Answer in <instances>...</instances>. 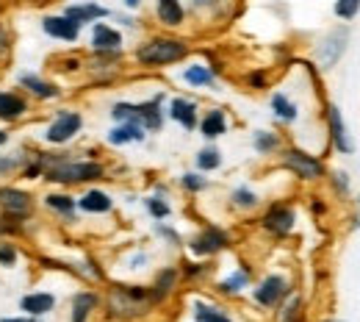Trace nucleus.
Instances as JSON below:
<instances>
[{"label":"nucleus","instance_id":"nucleus-1","mask_svg":"<svg viewBox=\"0 0 360 322\" xmlns=\"http://www.w3.org/2000/svg\"><path fill=\"white\" fill-rule=\"evenodd\" d=\"M39 153H42V161H45L42 181L53 186H61V189L91 186L108 175V170H105V164L100 159H78V153H67L61 147L39 150Z\"/></svg>","mask_w":360,"mask_h":322},{"label":"nucleus","instance_id":"nucleus-2","mask_svg":"<svg viewBox=\"0 0 360 322\" xmlns=\"http://www.w3.org/2000/svg\"><path fill=\"white\" fill-rule=\"evenodd\" d=\"M188 53H191L188 42H183L178 37H150L136 45L134 61L144 70H161V67H172V64L186 61Z\"/></svg>","mask_w":360,"mask_h":322},{"label":"nucleus","instance_id":"nucleus-3","mask_svg":"<svg viewBox=\"0 0 360 322\" xmlns=\"http://www.w3.org/2000/svg\"><path fill=\"white\" fill-rule=\"evenodd\" d=\"M105 309H108V317H117V320H134L141 317L153 309V300H150V289L147 286H128V283H117L111 286L108 297H105Z\"/></svg>","mask_w":360,"mask_h":322},{"label":"nucleus","instance_id":"nucleus-4","mask_svg":"<svg viewBox=\"0 0 360 322\" xmlns=\"http://www.w3.org/2000/svg\"><path fill=\"white\" fill-rule=\"evenodd\" d=\"M37 206H39V197L31 189H25L22 184H11V181L0 184V214L3 217L28 225L37 214Z\"/></svg>","mask_w":360,"mask_h":322},{"label":"nucleus","instance_id":"nucleus-5","mask_svg":"<svg viewBox=\"0 0 360 322\" xmlns=\"http://www.w3.org/2000/svg\"><path fill=\"white\" fill-rule=\"evenodd\" d=\"M81 131H84V111H78V109H58L47 120L42 139H45L47 147H67Z\"/></svg>","mask_w":360,"mask_h":322},{"label":"nucleus","instance_id":"nucleus-6","mask_svg":"<svg viewBox=\"0 0 360 322\" xmlns=\"http://www.w3.org/2000/svg\"><path fill=\"white\" fill-rule=\"evenodd\" d=\"M14 84H17L20 92L28 94L31 103H56V100H61V94H64L61 87H58L53 78H45L42 73H34V70L17 73Z\"/></svg>","mask_w":360,"mask_h":322},{"label":"nucleus","instance_id":"nucleus-7","mask_svg":"<svg viewBox=\"0 0 360 322\" xmlns=\"http://www.w3.org/2000/svg\"><path fill=\"white\" fill-rule=\"evenodd\" d=\"M291 283L288 278L280 275V273H271L258 280V286L252 289V300L261 306V309H280L288 297H291Z\"/></svg>","mask_w":360,"mask_h":322},{"label":"nucleus","instance_id":"nucleus-8","mask_svg":"<svg viewBox=\"0 0 360 322\" xmlns=\"http://www.w3.org/2000/svg\"><path fill=\"white\" fill-rule=\"evenodd\" d=\"M230 247V233L219 225H202L191 239H188V250L191 256L197 259H211V256H219L222 250Z\"/></svg>","mask_w":360,"mask_h":322},{"label":"nucleus","instance_id":"nucleus-9","mask_svg":"<svg viewBox=\"0 0 360 322\" xmlns=\"http://www.w3.org/2000/svg\"><path fill=\"white\" fill-rule=\"evenodd\" d=\"M280 164L291 175H297L300 181H319V178H324V164L316 156L300 150V147H285L283 156H280Z\"/></svg>","mask_w":360,"mask_h":322},{"label":"nucleus","instance_id":"nucleus-10","mask_svg":"<svg viewBox=\"0 0 360 322\" xmlns=\"http://www.w3.org/2000/svg\"><path fill=\"white\" fill-rule=\"evenodd\" d=\"M34 114V103L28 94H22L17 87L14 89H0V125H17Z\"/></svg>","mask_w":360,"mask_h":322},{"label":"nucleus","instance_id":"nucleus-11","mask_svg":"<svg viewBox=\"0 0 360 322\" xmlns=\"http://www.w3.org/2000/svg\"><path fill=\"white\" fill-rule=\"evenodd\" d=\"M294 225H297V211L288 203H271L261 217V228L274 239H285L294 230Z\"/></svg>","mask_w":360,"mask_h":322},{"label":"nucleus","instance_id":"nucleus-12","mask_svg":"<svg viewBox=\"0 0 360 322\" xmlns=\"http://www.w3.org/2000/svg\"><path fill=\"white\" fill-rule=\"evenodd\" d=\"M39 203L45 206V211H50V214H53L56 220H61V223H75V217H78V197L70 194V192L61 189V186L45 192V194L39 197Z\"/></svg>","mask_w":360,"mask_h":322},{"label":"nucleus","instance_id":"nucleus-13","mask_svg":"<svg viewBox=\"0 0 360 322\" xmlns=\"http://www.w3.org/2000/svg\"><path fill=\"white\" fill-rule=\"evenodd\" d=\"M42 34L53 42H64V45H75L81 39V28L67 17V14H45L42 23H39Z\"/></svg>","mask_w":360,"mask_h":322},{"label":"nucleus","instance_id":"nucleus-14","mask_svg":"<svg viewBox=\"0 0 360 322\" xmlns=\"http://www.w3.org/2000/svg\"><path fill=\"white\" fill-rule=\"evenodd\" d=\"M91 34H89V47L91 53H117V50H122L125 45V39H122V31L120 28H114V25H108V23H91L89 25Z\"/></svg>","mask_w":360,"mask_h":322},{"label":"nucleus","instance_id":"nucleus-15","mask_svg":"<svg viewBox=\"0 0 360 322\" xmlns=\"http://www.w3.org/2000/svg\"><path fill=\"white\" fill-rule=\"evenodd\" d=\"M61 14H67L81 31L91 25V23H100V20H105V17H111V11L105 8V6H100V3H94V0H81V3H67L64 6V11Z\"/></svg>","mask_w":360,"mask_h":322},{"label":"nucleus","instance_id":"nucleus-16","mask_svg":"<svg viewBox=\"0 0 360 322\" xmlns=\"http://www.w3.org/2000/svg\"><path fill=\"white\" fill-rule=\"evenodd\" d=\"M56 306H58V297L53 292H47V289H31V292H25L20 297V311L28 314V317H39V320L53 314Z\"/></svg>","mask_w":360,"mask_h":322},{"label":"nucleus","instance_id":"nucleus-17","mask_svg":"<svg viewBox=\"0 0 360 322\" xmlns=\"http://www.w3.org/2000/svg\"><path fill=\"white\" fill-rule=\"evenodd\" d=\"M164 94H155L153 100H144V103H136V123L147 131V134H158L164 128Z\"/></svg>","mask_w":360,"mask_h":322},{"label":"nucleus","instance_id":"nucleus-18","mask_svg":"<svg viewBox=\"0 0 360 322\" xmlns=\"http://www.w3.org/2000/svg\"><path fill=\"white\" fill-rule=\"evenodd\" d=\"M78 211L91 214V217L111 214L114 211V197L100 186H89V189H84V194H78Z\"/></svg>","mask_w":360,"mask_h":322},{"label":"nucleus","instance_id":"nucleus-19","mask_svg":"<svg viewBox=\"0 0 360 322\" xmlns=\"http://www.w3.org/2000/svg\"><path fill=\"white\" fill-rule=\"evenodd\" d=\"M347 39H349V31H347V28H338V31H333L321 45L316 47V58H319V64H321L324 70H330V67L338 64L341 53L347 50Z\"/></svg>","mask_w":360,"mask_h":322},{"label":"nucleus","instance_id":"nucleus-20","mask_svg":"<svg viewBox=\"0 0 360 322\" xmlns=\"http://www.w3.org/2000/svg\"><path fill=\"white\" fill-rule=\"evenodd\" d=\"M178 283H180L178 267H164V270H158L155 278H153V283L147 286V289H150V300H153V306H161L164 300H169V295L178 289Z\"/></svg>","mask_w":360,"mask_h":322},{"label":"nucleus","instance_id":"nucleus-21","mask_svg":"<svg viewBox=\"0 0 360 322\" xmlns=\"http://www.w3.org/2000/svg\"><path fill=\"white\" fill-rule=\"evenodd\" d=\"M167 114H169V120H172V123H178L180 128H183V131H188V134L200 125L197 103H194L191 97H172V100H169Z\"/></svg>","mask_w":360,"mask_h":322},{"label":"nucleus","instance_id":"nucleus-22","mask_svg":"<svg viewBox=\"0 0 360 322\" xmlns=\"http://www.w3.org/2000/svg\"><path fill=\"white\" fill-rule=\"evenodd\" d=\"M100 295L94 289H78L70 297V322H89V317L100 309Z\"/></svg>","mask_w":360,"mask_h":322},{"label":"nucleus","instance_id":"nucleus-23","mask_svg":"<svg viewBox=\"0 0 360 322\" xmlns=\"http://www.w3.org/2000/svg\"><path fill=\"white\" fill-rule=\"evenodd\" d=\"M327 125H330V139H333V144H335L341 153H352V150H355L352 139L347 137V125H344V120H341L338 106H327Z\"/></svg>","mask_w":360,"mask_h":322},{"label":"nucleus","instance_id":"nucleus-24","mask_svg":"<svg viewBox=\"0 0 360 322\" xmlns=\"http://www.w3.org/2000/svg\"><path fill=\"white\" fill-rule=\"evenodd\" d=\"M200 134L208 139V142H214V139L225 137L227 134V114L225 109H208L202 117H200Z\"/></svg>","mask_w":360,"mask_h":322},{"label":"nucleus","instance_id":"nucleus-25","mask_svg":"<svg viewBox=\"0 0 360 322\" xmlns=\"http://www.w3.org/2000/svg\"><path fill=\"white\" fill-rule=\"evenodd\" d=\"M155 20L164 28H180L186 23V8L180 0H155Z\"/></svg>","mask_w":360,"mask_h":322},{"label":"nucleus","instance_id":"nucleus-26","mask_svg":"<svg viewBox=\"0 0 360 322\" xmlns=\"http://www.w3.org/2000/svg\"><path fill=\"white\" fill-rule=\"evenodd\" d=\"M108 144L114 147H125V144H134V142H144L147 131L139 125V123H117L111 131H108Z\"/></svg>","mask_w":360,"mask_h":322},{"label":"nucleus","instance_id":"nucleus-27","mask_svg":"<svg viewBox=\"0 0 360 322\" xmlns=\"http://www.w3.org/2000/svg\"><path fill=\"white\" fill-rule=\"evenodd\" d=\"M183 81L191 87V89H208V87H214L217 84V73L208 67V64H188L186 70H183Z\"/></svg>","mask_w":360,"mask_h":322},{"label":"nucleus","instance_id":"nucleus-28","mask_svg":"<svg viewBox=\"0 0 360 322\" xmlns=\"http://www.w3.org/2000/svg\"><path fill=\"white\" fill-rule=\"evenodd\" d=\"M250 280H252V270L250 267H238V270H233L227 278H222L217 289L222 295H227V297H236V295H241L250 286Z\"/></svg>","mask_w":360,"mask_h":322},{"label":"nucleus","instance_id":"nucleus-29","mask_svg":"<svg viewBox=\"0 0 360 322\" xmlns=\"http://www.w3.org/2000/svg\"><path fill=\"white\" fill-rule=\"evenodd\" d=\"M191 320L194 322H233V317L227 314L222 306H217V303L197 300V303L191 306Z\"/></svg>","mask_w":360,"mask_h":322},{"label":"nucleus","instance_id":"nucleus-30","mask_svg":"<svg viewBox=\"0 0 360 322\" xmlns=\"http://www.w3.org/2000/svg\"><path fill=\"white\" fill-rule=\"evenodd\" d=\"M230 206L238 211H255L261 206V194L252 186H236L230 192Z\"/></svg>","mask_w":360,"mask_h":322},{"label":"nucleus","instance_id":"nucleus-31","mask_svg":"<svg viewBox=\"0 0 360 322\" xmlns=\"http://www.w3.org/2000/svg\"><path fill=\"white\" fill-rule=\"evenodd\" d=\"M194 164H197V173H214L222 167V150L217 144H205L202 150H197Z\"/></svg>","mask_w":360,"mask_h":322},{"label":"nucleus","instance_id":"nucleus-32","mask_svg":"<svg viewBox=\"0 0 360 322\" xmlns=\"http://www.w3.org/2000/svg\"><path fill=\"white\" fill-rule=\"evenodd\" d=\"M271 111H274V117H277V120H283V123H294V120L300 117L297 103H294L288 94H283V92L271 94Z\"/></svg>","mask_w":360,"mask_h":322},{"label":"nucleus","instance_id":"nucleus-33","mask_svg":"<svg viewBox=\"0 0 360 322\" xmlns=\"http://www.w3.org/2000/svg\"><path fill=\"white\" fill-rule=\"evenodd\" d=\"M22 261V250L17 239H0V270H17Z\"/></svg>","mask_w":360,"mask_h":322},{"label":"nucleus","instance_id":"nucleus-34","mask_svg":"<svg viewBox=\"0 0 360 322\" xmlns=\"http://www.w3.org/2000/svg\"><path fill=\"white\" fill-rule=\"evenodd\" d=\"M252 147H255L258 156H271V153H277L283 147V139L274 131H255L252 134Z\"/></svg>","mask_w":360,"mask_h":322},{"label":"nucleus","instance_id":"nucleus-35","mask_svg":"<svg viewBox=\"0 0 360 322\" xmlns=\"http://www.w3.org/2000/svg\"><path fill=\"white\" fill-rule=\"evenodd\" d=\"M280 322H305V300L300 295H291L280 306Z\"/></svg>","mask_w":360,"mask_h":322},{"label":"nucleus","instance_id":"nucleus-36","mask_svg":"<svg viewBox=\"0 0 360 322\" xmlns=\"http://www.w3.org/2000/svg\"><path fill=\"white\" fill-rule=\"evenodd\" d=\"M53 64H58L56 67V73L58 75H78V73H84V58L78 56V53H64V56H58Z\"/></svg>","mask_w":360,"mask_h":322},{"label":"nucleus","instance_id":"nucleus-37","mask_svg":"<svg viewBox=\"0 0 360 322\" xmlns=\"http://www.w3.org/2000/svg\"><path fill=\"white\" fill-rule=\"evenodd\" d=\"M144 209H147V214H150L155 223H158V220H167V217L172 214V206H169L161 194H150V197L144 200Z\"/></svg>","mask_w":360,"mask_h":322},{"label":"nucleus","instance_id":"nucleus-38","mask_svg":"<svg viewBox=\"0 0 360 322\" xmlns=\"http://www.w3.org/2000/svg\"><path fill=\"white\" fill-rule=\"evenodd\" d=\"M180 186L188 194H200V192L208 189V178H205V173H183L180 175Z\"/></svg>","mask_w":360,"mask_h":322},{"label":"nucleus","instance_id":"nucleus-39","mask_svg":"<svg viewBox=\"0 0 360 322\" xmlns=\"http://www.w3.org/2000/svg\"><path fill=\"white\" fill-rule=\"evenodd\" d=\"M20 164H22V150L20 153H8V156L0 153V181L3 178H14L17 170H20Z\"/></svg>","mask_w":360,"mask_h":322},{"label":"nucleus","instance_id":"nucleus-40","mask_svg":"<svg viewBox=\"0 0 360 322\" xmlns=\"http://www.w3.org/2000/svg\"><path fill=\"white\" fill-rule=\"evenodd\" d=\"M25 233H28V225L14 223V220H8V217L0 214V239H20Z\"/></svg>","mask_w":360,"mask_h":322},{"label":"nucleus","instance_id":"nucleus-41","mask_svg":"<svg viewBox=\"0 0 360 322\" xmlns=\"http://www.w3.org/2000/svg\"><path fill=\"white\" fill-rule=\"evenodd\" d=\"M178 270H180V278H186V280H197V278H202L205 273H208V264H202V261H183Z\"/></svg>","mask_w":360,"mask_h":322},{"label":"nucleus","instance_id":"nucleus-42","mask_svg":"<svg viewBox=\"0 0 360 322\" xmlns=\"http://www.w3.org/2000/svg\"><path fill=\"white\" fill-rule=\"evenodd\" d=\"M360 11V0H335V14L341 20H355Z\"/></svg>","mask_w":360,"mask_h":322},{"label":"nucleus","instance_id":"nucleus-43","mask_svg":"<svg viewBox=\"0 0 360 322\" xmlns=\"http://www.w3.org/2000/svg\"><path fill=\"white\" fill-rule=\"evenodd\" d=\"M11 50H14V34L8 31L6 23H0V61H6L11 56Z\"/></svg>","mask_w":360,"mask_h":322},{"label":"nucleus","instance_id":"nucleus-44","mask_svg":"<svg viewBox=\"0 0 360 322\" xmlns=\"http://www.w3.org/2000/svg\"><path fill=\"white\" fill-rule=\"evenodd\" d=\"M155 233H158V236H161L164 242H169L172 247H178L180 242H183V239H180V233H178V230H175V228H169V225H164L161 220L155 223Z\"/></svg>","mask_w":360,"mask_h":322},{"label":"nucleus","instance_id":"nucleus-45","mask_svg":"<svg viewBox=\"0 0 360 322\" xmlns=\"http://www.w3.org/2000/svg\"><path fill=\"white\" fill-rule=\"evenodd\" d=\"M266 84H269V75H266L264 70H252V73L247 75V87H250V89H266Z\"/></svg>","mask_w":360,"mask_h":322},{"label":"nucleus","instance_id":"nucleus-46","mask_svg":"<svg viewBox=\"0 0 360 322\" xmlns=\"http://www.w3.org/2000/svg\"><path fill=\"white\" fill-rule=\"evenodd\" d=\"M0 322H42L39 317H28V314H17V317H0Z\"/></svg>","mask_w":360,"mask_h":322},{"label":"nucleus","instance_id":"nucleus-47","mask_svg":"<svg viewBox=\"0 0 360 322\" xmlns=\"http://www.w3.org/2000/svg\"><path fill=\"white\" fill-rule=\"evenodd\" d=\"M191 6L194 8H214V6H219V0H191Z\"/></svg>","mask_w":360,"mask_h":322},{"label":"nucleus","instance_id":"nucleus-48","mask_svg":"<svg viewBox=\"0 0 360 322\" xmlns=\"http://www.w3.org/2000/svg\"><path fill=\"white\" fill-rule=\"evenodd\" d=\"M144 264H147V256H144V253H139V256L131 259V270H141Z\"/></svg>","mask_w":360,"mask_h":322},{"label":"nucleus","instance_id":"nucleus-49","mask_svg":"<svg viewBox=\"0 0 360 322\" xmlns=\"http://www.w3.org/2000/svg\"><path fill=\"white\" fill-rule=\"evenodd\" d=\"M8 142H11V134H8V128H6V125H0V150H3Z\"/></svg>","mask_w":360,"mask_h":322},{"label":"nucleus","instance_id":"nucleus-50","mask_svg":"<svg viewBox=\"0 0 360 322\" xmlns=\"http://www.w3.org/2000/svg\"><path fill=\"white\" fill-rule=\"evenodd\" d=\"M335 186H338V192H347V175L344 173H335Z\"/></svg>","mask_w":360,"mask_h":322},{"label":"nucleus","instance_id":"nucleus-51","mask_svg":"<svg viewBox=\"0 0 360 322\" xmlns=\"http://www.w3.org/2000/svg\"><path fill=\"white\" fill-rule=\"evenodd\" d=\"M122 6H125V8H131V11H136V8L141 6V0H122Z\"/></svg>","mask_w":360,"mask_h":322},{"label":"nucleus","instance_id":"nucleus-52","mask_svg":"<svg viewBox=\"0 0 360 322\" xmlns=\"http://www.w3.org/2000/svg\"><path fill=\"white\" fill-rule=\"evenodd\" d=\"M327 322H341V320H327Z\"/></svg>","mask_w":360,"mask_h":322},{"label":"nucleus","instance_id":"nucleus-53","mask_svg":"<svg viewBox=\"0 0 360 322\" xmlns=\"http://www.w3.org/2000/svg\"><path fill=\"white\" fill-rule=\"evenodd\" d=\"M358 203H360V194H358Z\"/></svg>","mask_w":360,"mask_h":322}]
</instances>
